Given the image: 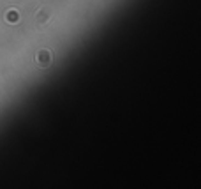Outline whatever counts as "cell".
Masks as SVG:
<instances>
[{
	"instance_id": "6da1fadb",
	"label": "cell",
	"mask_w": 201,
	"mask_h": 189,
	"mask_svg": "<svg viewBox=\"0 0 201 189\" xmlns=\"http://www.w3.org/2000/svg\"><path fill=\"white\" fill-rule=\"evenodd\" d=\"M50 60H51V57H50L48 51H41V53H39V64H41V65L50 64Z\"/></svg>"
}]
</instances>
